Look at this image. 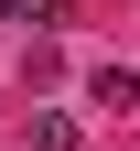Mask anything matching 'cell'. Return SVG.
<instances>
[{"label":"cell","mask_w":140,"mask_h":151,"mask_svg":"<svg viewBox=\"0 0 140 151\" xmlns=\"http://www.w3.org/2000/svg\"><path fill=\"white\" fill-rule=\"evenodd\" d=\"M86 97H97V108H140V76H129V65H97Z\"/></svg>","instance_id":"cell-1"},{"label":"cell","mask_w":140,"mask_h":151,"mask_svg":"<svg viewBox=\"0 0 140 151\" xmlns=\"http://www.w3.org/2000/svg\"><path fill=\"white\" fill-rule=\"evenodd\" d=\"M32 151H75V119H32Z\"/></svg>","instance_id":"cell-2"}]
</instances>
